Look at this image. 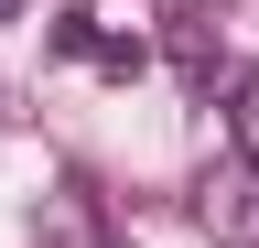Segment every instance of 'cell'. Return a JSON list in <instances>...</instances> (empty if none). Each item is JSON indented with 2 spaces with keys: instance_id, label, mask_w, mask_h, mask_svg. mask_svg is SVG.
<instances>
[{
  "instance_id": "1",
  "label": "cell",
  "mask_w": 259,
  "mask_h": 248,
  "mask_svg": "<svg viewBox=\"0 0 259 248\" xmlns=\"http://www.w3.org/2000/svg\"><path fill=\"white\" fill-rule=\"evenodd\" d=\"M194 227H205L216 248H259V162L227 151V162L194 183Z\"/></svg>"
},
{
  "instance_id": "2",
  "label": "cell",
  "mask_w": 259,
  "mask_h": 248,
  "mask_svg": "<svg viewBox=\"0 0 259 248\" xmlns=\"http://www.w3.org/2000/svg\"><path fill=\"white\" fill-rule=\"evenodd\" d=\"M65 54H87V65H108V76H141L151 65V11L119 22V0H87V11L65 22Z\"/></svg>"
},
{
  "instance_id": "3",
  "label": "cell",
  "mask_w": 259,
  "mask_h": 248,
  "mask_svg": "<svg viewBox=\"0 0 259 248\" xmlns=\"http://www.w3.org/2000/svg\"><path fill=\"white\" fill-rule=\"evenodd\" d=\"M32 248H119V237H108V205H97V194H87L76 173H65V183H44V216H32Z\"/></svg>"
},
{
  "instance_id": "4",
  "label": "cell",
  "mask_w": 259,
  "mask_h": 248,
  "mask_svg": "<svg viewBox=\"0 0 259 248\" xmlns=\"http://www.w3.org/2000/svg\"><path fill=\"white\" fill-rule=\"evenodd\" d=\"M227 140H238V162H259V65L227 76Z\"/></svg>"
},
{
  "instance_id": "5",
  "label": "cell",
  "mask_w": 259,
  "mask_h": 248,
  "mask_svg": "<svg viewBox=\"0 0 259 248\" xmlns=\"http://www.w3.org/2000/svg\"><path fill=\"white\" fill-rule=\"evenodd\" d=\"M11 11H22V0H0V22H11Z\"/></svg>"
}]
</instances>
